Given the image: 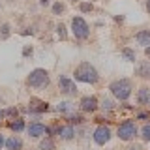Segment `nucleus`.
<instances>
[{"label":"nucleus","instance_id":"obj_3","mask_svg":"<svg viewBox=\"0 0 150 150\" xmlns=\"http://www.w3.org/2000/svg\"><path fill=\"white\" fill-rule=\"evenodd\" d=\"M51 83V77H49V71L43 68H36L28 73L26 77V84L30 88H36V90H41V88H47Z\"/></svg>","mask_w":150,"mask_h":150},{"label":"nucleus","instance_id":"obj_19","mask_svg":"<svg viewBox=\"0 0 150 150\" xmlns=\"http://www.w3.org/2000/svg\"><path fill=\"white\" fill-rule=\"evenodd\" d=\"M56 111H58L60 115H69L71 111H75V107H73V103H71V101L66 100V101H60L58 105H56Z\"/></svg>","mask_w":150,"mask_h":150},{"label":"nucleus","instance_id":"obj_23","mask_svg":"<svg viewBox=\"0 0 150 150\" xmlns=\"http://www.w3.org/2000/svg\"><path fill=\"white\" fill-rule=\"evenodd\" d=\"M58 128H60V122H53V124L45 126V135H47V137H56Z\"/></svg>","mask_w":150,"mask_h":150},{"label":"nucleus","instance_id":"obj_1","mask_svg":"<svg viewBox=\"0 0 150 150\" xmlns=\"http://www.w3.org/2000/svg\"><path fill=\"white\" fill-rule=\"evenodd\" d=\"M73 81L84 83V84H96L100 81V73L90 62H81L77 68L73 69Z\"/></svg>","mask_w":150,"mask_h":150},{"label":"nucleus","instance_id":"obj_32","mask_svg":"<svg viewBox=\"0 0 150 150\" xmlns=\"http://www.w3.org/2000/svg\"><path fill=\"white\" fill-rule=\"evenodd\" d=\"M51 4H53L51 0H40V6L41 8H51Z\"/></svg>","mask_w":150,"mask_h":150},{"label":"nucleus","instance_id":"obj_28","mask_svg":"<svg viewBox=\"0 0 150 150\" xmlns=\"http://www.w3.org/2000/svg\"><path fill=\"white\" fill-rule=\"evenodd\" d=\"M6 112V118H17V116H21V112H19V107H8V109H4Z\"/></svg>","mask_w":150,"mask_h":150},{"label":"nucleus","instance_id":"obj_27","mask_svg":"<svg viewBox=\"0 0 150 150\" xmlns=\"http://www.w3.org/2000/svg\"><path fill=\"white\" fill-rule=\"evenodd\" d=\"M56 36L60 38V40H68V28H66V25H62V23H58L56 25Z\"/></svg>","mask_w":150,"mask_h":150},{"label":"nucleus","instance_id":"obj_18","mask_svg":"<svg viewBox=\"0 0 150 150\" xmlns=\"http://www.w3.org/2000/svg\"><path fill=\"white\" fill-rule=\"evenodd\" d=\"M40 150H54L56 148V143H54V137H47V135H43V137L40 139V146H38Z\"/></svg>","mask_w":150,"mask_h":150},{"label":"nucleus","instance_id":"obj_30","mask_svg":"<svg viewBox=\"0 0 150 150\" xmlns=\"http://www.w3.org/2000/svg\"><path fill=\"white\" fill-rule=\"evenodd\" d=\"M19 34H21V36H34L36 32H34V28H23Z\"/></svg>","mask_w":150,"mask_h":150},{"label":"nucleus","instance_id":"obj_37","mask_svg":"<svg viewBox=\"0 0 150 150\" xmlns=\"http://www.w3.org/2000/svg\"><path fill=\"white\" fill-rule=\"evenodd\" d=\"M144 56H146V58L150 60V45H148V47H144Z\"/></svg>","mask_w":150,"mask_h":150},{"label":"nucleus","instance_id":"obj_16","mask_svg":"<svg viewBox=\"0 0 150 150\" xmlns=\"http://www.w3.org/2000/svg\"><path fill=\"white\" fill-rule=\"evenodd\" d=\"M66 122L71 124V126H81V124H84V116L81 115V112L71 111L69 115H66Z\"/></svg>","mask_w":150,"mask_h":150},{"label":"nucleus","instance_id":"obj_26","mask_svg":"<svg viewBox=\"0 0 150 150\" xmlns=\"http://www.w3.org/2000/svg\"><path fill=\"white\" fill-rule=\"evenodd\" d=\"M139 133H141V139H143L144 143H148L150 141V122H146V124L139 129Z\"/></svg>","mask_w":150,"mask_h":150},{"label":"nucleus","instance_id":"obj_12","mask_svg":"<svg viewBox=\"0 0 150 150\" xmlns=\"http://www.w3.org/2000/svg\"><path fill=\"white\" fill-rule=\"evenodd\" d=\"M8 128L13 131V133H23L26 129V120L23 116H17V118H9L8 120Z\"/></svg>","mask_w":150,"mask_h":150},{"label":"nucleus","instance_id":"obj_39","mask_svg":"<svg viewBox=\"0 0 150 150\" xmlns=\"http://www.w3.org/2000/svg\"><path fill=\"white\" fill-rule=\"evenodd\" d=\"M69 2H73V4H77V2H79V0H69Z\"/></svg>","mask_w":150,"mask_h":150},{"label":"nucleus","instance_id":"obj_21","mask_svg":"<svg viewBox=\"0 0 150 150\" xmlns=\"http://www.w3.org/2000/svg\"><path fill=\"white\" fill-rule=\"evenodd\" d=\"M77 8H79V11H81V13H92L94 11V4L92 2H86V0H79Z\"/></svg>","mask_w":150,"mask_h":150},{"label":"nucleus","instance_id":"obj_41","mask_svg":"<svg viewBox=\"0 0 150 150\" xmlns=\"http://www.w3.org/2000/svg\"><path fill=\"white\" fill-rule=\"evenodd\" d=\"M0 6H2V4H0Z\"/></svg>","mask_w":150,"mask_h":150},{"label":"nucleus","instance_id":"obj_10","mask_svg":"<svg viewBox=\"0 0 150 150\" xmlns=\"http://www.w3.org/2000/svg\"><path fill=\"white\" fill-rule=\"evenodd\" d=\"M25 131L28 133L30 139H41L45 135V124L40 122V120H34V122H30V124H26Z\"/></svg>","mask_w":150,"mask_h":150},{"label":"nucleus","instance_id":"obj_7","mask_svg":"<svg viewBox=\"0 0 150 150\" xmlns=\"http://www.w3.org/2000/svg\"><path fill=\"white\" fill-rule=\"evenodd\" d=\"M58 90L60 94H64L68 98H75L79 94V88L75 84V81L71 77H68V75H60L58 77Z\"/></svg>","mask_w":150,"mask_h":150},{"label":"nucleus","instance_id":"obj_9","mask_svg":"<svg viewBox=\"0 0 150 150\" xmlns=\"http://www.w3.org/2000/svg\"><path fill=\"white\" fill-rule=\"evenodd\" d=\"M79 109H81V112H86V115L96 112L100 109V100L96 96H83L81 101H79Z\"/></svg>","mask_w":150,"mask_h":150},{"label":"nucleus","instance_id":"obj_15","mask_svg":"<svg viewBox=\"0 0 150 150\" xmlns=\"http://www.w3.org/2000/svg\"><path fill=\"white\" fill-rule=\"evenodd\" d=\"M135 75L141 79H150V60H143L135 66Z\"/></svg>","mask_w":150,"mask_h":150},{"label":"nucleus","instance_id":"obj_22","mask_svg":"<svg viewBox=\"0 0 150 150\" xmlns=\"http://www.w3.org/2000/svg\"><path fill=\"white\" fill-rule=\"evenodd\" d=\"M51 11H53V15H62L66 11V4L60 2V0H56V2L51 4Z\"/></svg>","mask_w":150,"mask_h":150},{"label":"nucleus","instance_id":"obj_40","mask_svg":"<svg viewBox=\"0 0 150 150\" xmlns=\"http://www.w3.org/2000/svg\"><path fill=\"white\" fill-rule=\"evenodd\" d=\"M34 150H40V148H34Z\"/></svg>","mask_w":150,"mask_h":150},{"label":"nucleus","instance_id":"obj_20","mask_svg":"<svg viewBox=\"0 0 150 150\" xmlns=\"http://www.w3.org/2000/svg\"><path fill=\"white\" fill-rule=\"evenodd\" d=\"M120 54H122V58H124L126 62H135V60H137V54H135V51L131 49V47H122Z\"/></svg>","mask_w":150,"mask_h":150},{"label":"nucleus","instance_id":"obj_14","mask_svg":"<svg viewBox=\"0 0 150 150\" xmlns=\"http://www.w3.org/2000/svg\"><path fill=\"white\" fill-rule=\"evenodd\" d=\"M137 103L141 107H150V86H141L137 90Z\"/></svg>","mask_w":150,"mask_h":150},{"label":"nucleus","instance_id":"obj_25","mask_svg":"<svg viewBox=\"0 0 150 150\" xmlns=\"http://www.w3.org/2000/svg\"><path fill=\"white\" fill-rule=\"evenodd\" d=\"M11 36V25L9 23H2L0 25V40H8Z\"/></svg>","mask_w":150,"mask_h":150},{"label":"nucleus","instance_id":"obj_35","mask_svg":"<svg viewBox=\"0 0 150 150\" xmlns=\"http://www.w3.org/2000/svg\"><path fill=\"white\" fill-rule=\"evenodd\" d=\"M4 143H6V137H4V135H2V133H0V150H2V148H4Z\"/></svg>","mask_w":150,"mask_h":150},{"label":"nucleus","instance_id":"obj_2","mask_svg":"<svg viewBox=\"0 0 150 150\" xmlns=\"http://www.w3.org/2000/svg\"><path fill=\"white\" fill-rule=\"evenodd\" d=\"M109 92L115 100L118 101H128L131 92H133V84H131L129 79H116L109 84Z\"/></svg>","mask_w":150,"mask_h":150},{"label":"nucleus","instance_id":"obj_6","mask_svg":"<svg viewBox=\"0 0 150 150\" xmlns=\"http://www.w3.org/2000/svg\"><path fill=\"white\" fill-rule=\"evenodd\" d=\"M51 109V105L47 103L45 100H40V98H30V101H28L26 105V111L30 116H34V120H40V116L47 112Z\"/></svg>","mask_w":150,"mask_h":150},{"label":"nucleus","instance_id":"obj_4","mask_svg":"<svg viewBox=\"0 0 150 150\" xmlns=\"http://www.w3.org/2000/svg\"><path fill=\"white\" fill-rule=\"evenodd\" d=\"M137 135H139V128H137V124H135L131 118L120 122L118 128H116V137H118L120 141H124V143H129V141H133Z\"/></svg>","mask_w":150,"mask_h":150},{"label":"nucleus","instance_id":"obj_5","mask_svg":"<svg viewBox=\"0 0 150 150\" xmlns=\"http://www.w3.org/2000/svg\"><path fill=\"white\" fill-rule=\"evenodd\" d=\"M69 30H71V34L75 40H88L90 38V26H88V23L84 21L81 15H75L71 19V25H69Z\"/></svg>","mask_w":150,"mask_h":150},{"label":"nucleus","instance_id":"obj_13","mask_svg":"<svg viewBox=\"0 0 150 150\" xmlns=\"http://www.w3.org/2000/svg\"><path fill=\"white\" fill-rule=\"evenodd\" d=\"M23 146H25V143L19 137V133H13L11 137H8L6 143H4V148L6 150H23Z\"/></svg>","mask_w":150,"mask_h":150},{"label":"nucleus","instance_id":"obj_17","mask_svg":"<svg viewBox=\"0 0 150 150\" xmlns=\"http://www.w3.org/2000/svg\"><path fill=\"white\" fill-rule=\"evenodd\" d=\"M135 41L143 47H148L150 45V30H139L135 34Z\"/></svg>","mask_w":150,"mask_h":150},{"label":"nucleus","instance_id":"obj_34","mask_svg":"<svg viewBox=\"0 0 150 150\" xmlns=\"http://www.w3.org/2000/svg\"><path fill=\"white\" fill-rule=\"evenodd\" d=\"M4 120H6V112H4V109H0V126H2Z\"/></svg>","mask_w":150,"mask_h":150},{"label":"nucleus","instance_id":"obj_8","mask_svg":"<svg viewBox=\"0 0 150 150\" xmlns=\"http://www.w3.org/2000/svg\"><path fill=\"white\" fill-rule=\"evenodd\" d=\"M111 137H112V131H111L109 126H105V124H98V128L94 129V133H92L94 143L100 144V146L107 144V143L111 141Z\"/></svg>","mask_w":150,"mask_h":150},{"label":"nucleus","instance_id":"obj_24","mask_svg":"<svg viewBox=\"0 0 150 150\" xmlns=\"http://www.w3.org/2000/svg\"><path fill=\"white\" fill-rule=\"evenodd\" d=\"M100 107L103 111H112L116 107V103H115V100L112 98H103V100L100 101Z\"/></svg>","mask_w":150,"mask_h":150},{"label":"nucleus","instance_id":"obj_31","mask_svg":"<svg viewBox=\"0 0 150 150\" xmlns=\"http://www.w3.org/2000/svg\"><path fill=\"white\" fill-rule=\"evenodd\" d=\"M137 120H144V118H150V112H137V116H135Z\"/></svg>","mask_w":150,"mask_h":150},{"label":"nucleus","instance_id":"obj_11","mask_svg":"<svg viewBox=\"0 0 150 150\" xmlns=\"http://www.w3.org/2000/svg\"><path fill=\"white\" fill-rule=\"evenodd\" d=\"M75 135H77V129H75V126H71V124H62L58 128V133H56V139H60V141H73L75 139Z\"/></svg>","mask_w":150,"mask_h":150},{"label":"nucleus","instance_id":"obj_36","mask_svg":"<svg viewBox=\"0 0 150 150\" xmlns=\"http://www.w3.org/2000/svg\"><path fill=\"white\" fill-rule=\"evenodd\" d=\"M128 150H143V146H141V144H131Z\"/></svg>","mask_w":150,"mask_h":150},{"label":"nucleus","instance_id":"obj_33","mask_svg":"<svg viewBox=\"0 0 150 150\" xmlns=\"http://www.w3.org/2000/svg\"><path fill=\"white\" fill-rule=\"evenodd\" d=\"M124 21H126V17H124V15H115V23H118V25H122Z\"/></svg>","mask_w":150,"mask_h":150},{"label":"nucleus","instance_id":"obj_29","mask_svg":"<svg viewBox=\"0 0 150 150\" xmlns=\"http://www.w3.org/2000/svg\"><path fill=\"white\" fill-rule=\"evenodd\" d=\"M34 54V47L32 45H23V58H32Z\"/></svg>","mask_w":150,"mask_h":150},{"label":"nucleus","instance_id":"obj_38","mask_svg":"<svg viewBox=\"0 0 150 150\" xmlns=\"http://www.w3.org/2000/svg\"><path fill=\"white\" fill-rule=\"evenodd\" d=\"M144 8H146V11L150 13V0H146V2H144Z\"/></svg>","mask_w":150,"mask_h":150}]
</instances>
